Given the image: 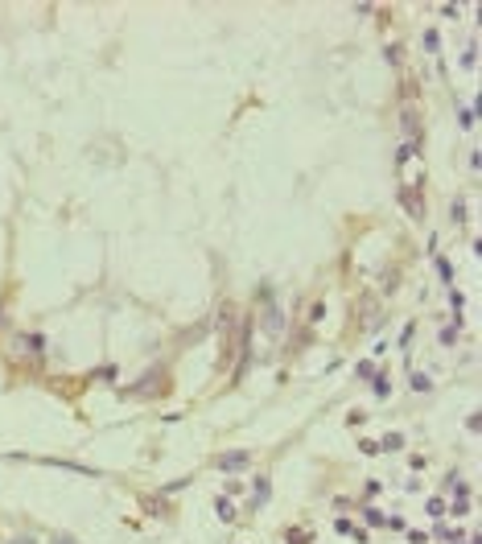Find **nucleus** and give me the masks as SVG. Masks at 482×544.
I'll list each match as a JSON object with an SVG mask.
<instances>
[{
	"mask_svg": "<svg viewBox=\"0 0 482 544\" xmlns=\"http://www.w3.org/2000/svg\"><path fill=\"white\" fill-rule=\"evenodd\" d=\"M248 462H252L248 449H231V453H223V458H219V470H239V466H248Z\"/></svg>",
	"mask_w": 482,
	"mask_h": 544,
	"instance_id": "obj_1",
	"label": "nucleus"
},
{
	"mask_svg": "<svg viewBox=\"0 0 482 544\" xmlns=\"http://www.w3.org/2000/svg\"><path fill=\"white\" fill-rule=\"evenodd\" d=\"M268 491H272V487H268V478H256V482H252V511L268 503Z\"/></svg>",
	"mask_w": 482,
	"mask_h": 544,
	"instance_id": "obj_2",
	"label": "nucleus"
},
{
	"mask_svg": "<svg viewBox=\"0 0 482 544\" xmlns=\"http://www.w3.org/2000/svg\"><path fill=\"white\" fill-rule=\"evenodd\" d=\"M215 516H219V520H223V524H231V520H235V503H231V499H223V495H219V499H215Z\"/></svg>",
	"mask_w": 482,
	"mask_h": 544,
	"instance_id": "obj_3",
	"label": "nucleus"
},
{
	"mask_svg": "<svg viewBox=\"0 0 482 544\" xmlns=\"http://www.w3.org/2000/svg\"><path fill=\"white\" fill-rule=\"evenodd\" d=\"M363 520H367L371 528H383V524H387V516H383L379 507H363Z\"/></svg>",
	"mask_w": 482,
	"mask_h": 544,
	"instance_id": "obj_4",
	"label": "nucleus"
},
{
	"mask_svg": "<svg viewBox=\"0 0 482 544\" xmlns=\"http://www.w3.org/2000/svg\"><path fill=\"white\" fill-rule=\"evenodd\" d=\"M379 449H387V453H396V449H404V437H400V433H387V437L379 441Z\"/></svg>",
	"mask_w": 482,
	"mask_h": 544,
	"instance_id": "obj_5",
	"label": "nucleus"
},
{
	"mask_svg": "<svg viewBox=\"0 0 482 544\" xmlns=\"http://www.w3.org/2000/svg\"><path fill=\"white\" fill-rule=\"evenodd\" d=\"M285 540H289V544H309V532H305V528H289Z\"/></svg>",
	"mask_w": 482,
	"mask_h": 544,
	"instance_id": "obj_6",
	"label": "nucleus"
},
{
	"mask_svg": "<svg viewBox=\"0 0 482 544\" xmlns=\"http://www.w3.org/2000/svg\"><path fill=\"white\" fill-rule=\"evenodd\" d=\"M437 272H441V281H445V285H454V268H449V260H441V256H437Z\"/></svg>",
	"mask_w": 482,
	"mask_h": 544,
	"instance_id": "obj_7",
	"label": "nucleus"
},
{
	"mask_svg": "<svg viewBox=\"0 0 482 544\" xmlns=\"http://www.w3.org/2000/svg\"><path fill=\"white\" fill-rule=\"evenodd\" d=\"M412 387H416V392H429V387H433V379H429V375H420V371H416V375H412Z\"/></svg>",
	"mask_w": 482,
	"mask_h": 544,
	"instance_id": "obj_8",
	"label": "nucleus"
},
{
	"mask_svg": "<svg viewBox=\"0 0 482 544\" xmlns=\"http://www.w3.org/2000/svg\"><path fill=\"white\" fill-rule=\"evenodd\" d=\"M425 46H429V54H437V46H441V33H437V29H429V33H425Z\"/></svg>",
	"mask_w": 482,
	"mask_h": 544,
	"instance_id": "obj_9",
	"label": "nucleus"
},
{
	"mask_svg": "<svg viewBox=\"0 0 482 544\" xmlns=\"http://www.w3.org/2000/svg\"><path fill=\"white\" fill-rule=\"evenodd\" d=\"M429 516H433V520L445 516V503H441V499H429Z\"/></svg>",
	"mask_w": 482,
	"mask_h": 544,
	"instance_id": "obj_10",
	"label": "nucleus"
},
{
	"mask_svg": "<svg viewBox=\"0 0 482 544\" xmlns=\"http://www.w3.org/2000/svg\"><path fill=\"white\" fill-rule=\"evenodd\" d=\"M391 392V383H387V375H375V396H387Z\"/></svg>",
	"mask_w": 482,
	"mask_h": 544,
	"instance_id": "obj_11",
	"label": "nucleus"
},
{
	"mask_svg": "<svg viewBox=\"0 0 482 544\" xmlns=\"http://www.w3.org/2000/svg\"><path fill=\"white\" fill-rule=\"evenodd\" d=\"M449 215H454V219L462 223V219H466V202H454V206H449Z\"/></svg>",
	"mask_w": 482,
	"mask_h": 544,
	"instance_id": "obj_12",
	"label": "nucleus"
},
{
	"mask_svg": "<svg viewBox=\"0 0 482 544\" xmlns=\"http://www.w3.org/2000/svg\"><path fill=\"white\" fill-rule=\"evenodd\" d=\"M346 536H350V540H354V544H367V532H363V528H350V532H346Z\"/></svg>",
	"mask_w": 482,
	"mask_h": 544,
	"instance_id": "obj_13",
	"label": "nucleus"
}]
</instances>
